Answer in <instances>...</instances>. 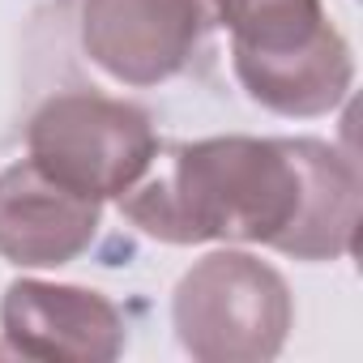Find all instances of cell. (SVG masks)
Wrapping results in <instances>:
<instances>
[{
    "instance_id": "6da1fadb",
    "label": "cell",
    "mask_w": 363,
    "mask_h": 363,
    "mask_svg": "<svg viewBox=\"0 0 363 363\" xmlns=\"http://www.w3.org/2000/svg\"><path fill=\"white\" fill-rule=\"evenodd\" d=\"M308 210L299 137H201L120 197V214L158 244H265L286 252Z\"/></svg>"
},
{
    "instance_id": "7a4b0ae2",
    "label": "cell",
    "mask_w": 363,
    "mask_h": 363,
    "mask_svg": "<svg viewBox=\"0 0 363 363\" xmlns=\"http://www.w3.org/2000/svg\"><path fill=\"white\" fill-rule=\"evenodd\" d=\"M171 325L201 363H269L291 337L295 299L274 265L227 244L175 282Z\"/></svg>"
},
{
    "instance_id": "3957f363",
    "label": "cell",
    "mask_w": 363,
    "mask_h": 363,
    "mask_svg": "<svg viewBox=\"0 0 363 363\" xmlns=\"http://www.w3.org/2000/svg\"><path fill=\"white\" fill-rule=\"evenodd\" d=\"M26 150L56 184L94 201H120L158 158V133L137 103L69 90L30 116Z\"/></svg>"
},
{
    "instance_id": "277c9868",
    "label": "cell",
    "mask_w": 363,
    "mask_h": 363,
    "mask_svg": "<svg viewBox=\"0 0 363 363\" xmlns=\"http://www.w3.org/2000/svg\"><path fill=\"white\" fill-rule=\"evenodd\" d=\"M210 30L201 0H82V48L120 86L184 73Z\"/></svg>"
},
{
    "instance_id": "5b68a950",
    "label": "cell",
    "mask_w": 363,
    "mask_h": 363,
    "mask_svg": "<svg viewBox=\"0 0 363 363\" xmlns=\"http://www.w3.org/2000/svg\"><path fill=\"white\" fill-rule=\"evenodd\" d=\"M0 337L22 359L111 363L124 354L128 325L103 291L18 278L0 299Z\"/></svg>"
},
{
    "instance_id": "8992f818",
    "label": "cell",
    "mask_w": 363,
    "mask_h": 363,
    "mask_svg": "<svg viewBox=\"0 0 363 363\" xmlns=\"http://www.w3.org/2000/svg\"><path fill=\"white\" fill-rule=\"evenodd\" d=\"M103 227V201L82 197L30 158L0 171V257L18 269H60L77 261Z\"/></svg>"
},
{
    "instance_id": "52a82bcc",
    "label": "cell",
    "mask_w": 363,
    "mask_h": 363,
    "mask_svg": "<svg viewBox=\"0 0 363 363\" xmlns=\"http://www.w3.org/2000/svg\"><path fill=\"white\" fill-rule=\"evenodd\" d=\"M231 69L252 103L286 120L329 116L354 86V52L337 26L282 56H231Z\"/></svg>"
},
{
    "instance_id": "ba28073f",
    "label": "cell",
    "mask_w": 363,
    "mask_h": 363,
    "mask_svg": "<svg viewBox=\"0 0 363 363\" xmlns=\"http://www.w3.org/2000/svg\"><path fill=\"white\" fill-rule=\"evenodd\" d=\"M299 150L308 162V210L282 257L342 261L354 252V231H359V197H363L359 167L346 150L320 137H299Z\"/></svg>"
},
{
    "instance_id": "9c48e42d",
    "label": "cell",
    "mask_w": 363,
    "mask_h": 363,
    "mask_svg": "<svg viewBox=\"0 0 363 363\" xmlns=\"http://www.w3.org/2000/svg\"><path fill=\"white\" fill-rule=\"evenodd\" d=\"M206 13L231 35V56H282L333 26L320 0H206Z\"/></svg>"
},
{
    "instance_id": "30bf717a",
    "label": "cell",
    "mask_w": 363,
    "mask_h": 363,
    "mask_svg": "<svg viewBox=\"0 0 363 363\" xmlns=\"http://www.w3.org/2000/svg\"><path fill=\"white\" fill-rule=\"evenodd\" d=\"M201 5H206V0H201Z\"/></svg>"
}]
</instances>
